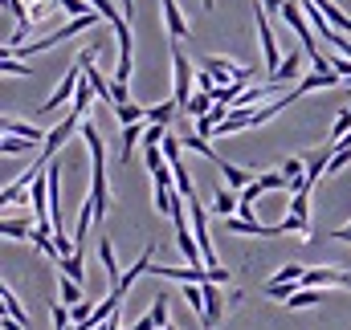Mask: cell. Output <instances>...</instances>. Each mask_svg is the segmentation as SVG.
I'll list each match as a JSON object with an SVG mask.
<instances>
[{
    "instance_id": "cell-1",
    "label": "cell",
    "mask_w": 351,
    "mask_h": 330,
    "mask_svg": "<svg viewBox=\"0 0 351 330\" xmlns=\"http://www.w3.org/2000/svg\"><path fill=\"white\" fill-rule=\"evenodd\" d=\"M192 82H196V70L188 66V58H184V49L172 41V98L180 102V110L192 102Z\"/></svg>"
},
{
    "instance_id": "cell-2",
    "label": "cell",
    "mask_w": 351,
    "mask_h": 330,
    "mask_svg": "<svg viewBox=\"0 0 351 330\" xmlns=\"http://www.w3.org/2000/svg\"><path fill=\"white\" fill-rule=\"evenodd\" d=\"M204 70L217 78V86H233V82L250 86V78H254V70H250V66H241V62H233V58H225V53L204 58Z\"/></svg>"
},
{
    "instance_id": "cell-3",
    "label": "cell",
    "mask_w": 351,
    "mask_h": 330,
    "mask_svg": "<svg viewBox=\"0 0 351 330\" xmlns=\"http://www.w3.org/2000/svg\"><path fill=\"white\" fill-rule=\"evenodd\" d=\"M188 212H192V233H196V245L204 253V265H208V269H221L217 249H213V237H208V208H204L200 200H188Z\"/></svg>"
},
{
    "instance_id": "cell-4",
    "label": "cell",
    "mask_w": 351,
    "mask_h": 330,
    "mask_svg": "<svg viewBox=\"0 0 351 330\" xmlns=\"http://www.w3.org/2000/svg\"><path fill=\"white\" fill-rule=\"evenodd\" d=\"M254 21H258V37H262V58H265V70H269V78L282 70V49H278V37H274V29H269V12H265L262 4H258V12H254Z\"/></svg>"
},
{
    "instance_id": "cell-5",
    "label": "cell",
    "mask_w": 351,
    "mask_h": 330,
    "mask_svg": "<svg viewBox=\"0 0 351 330\" xmlns=\"http://www.w3.org/2000/svg\"><path fill=\"white\" fill-rule=\"evenodd\" d=\"M82 74H86V70H82V66L74 62V66L66 70V78L58 82V90H53V94H49V98L41 102V114H53V110H58V106H62L66 98H74V94H78V86H82Z\"/></svg>"
},
{
    "instance_id": "cell-6",
    "label": "cell",
    "mask_w": 351,
    "mask_h": 330,
    "mask_svg": "<svg viewBox=\"0 0 351 330\" xmlns=\"http://www.w3.org/2000/svg\"><path fill=\"white\" fill-rule=\"evenodd\" d=\"M160 8H164V25H168V37H172V41H184V37L192 33V25H188L184 8H180L176 0H160Z\"/></svg>"
},
{
    "instance_id": "cell-7",
    "label": "cell",
    "mask_w": 351,
    "mask_h": 330,
    "mask_svg": "<svg viewBox=\"0 0 351 330\" xmlns=\"http://www.w3.org/2000/svg\"><path fill=\"white\" fill-rule=\"evenodd\" d=\"M237 208H241V192H233V188H221V183H217L208 212H217L221 220H229V216H237Z\"/></svg>"
},
{
    "instance_id": "cell-8",
    "label": "cell",
    "mask_w": 351,
    "mask_h": 330,
    "mask_svg": "<svg viewBox=\"0 0 351 330\" xmlns=\"http://www.w3.org/2000/svg\"><path fill=\"white\" fill-rule=\"evenodd\" d=\"M339 82H343V78H339L335 70H327V74H323V70H315V74H306L302 82L294 86L290 94H294V98H302V94H311V90H327V86H339Z\"/></svg>"
},
{
    "instance_id": "cell-9",
    "label": "cell",
    "mask_w": 351,
    "mask_h": 330,
    "mask_svg": "<svg viewBox=\"0 0 351 330\" xmlns=\"http://www.w3.org/2000/svg\"><path fill=\"white\" fill-rule=\"evenodd\" d=\"M217 167H221V175H225V183H229V188H237V192H245V188H250V183L258 179L254 171H245V167H237V164H225V160H221Z\"/></svg>"
},
{
    "instance_id": "cell-10",
    "label": "cell",
    "mask_w": 351,
    "mask_h": 330,
    "mask_svg": "<svg viewBox=\"0 0 351 330\" xmlns=\"http://www.w3.org/2000/svg\"><path fill=\"white\" fill-rule=\"evenodd\" d=\"M0 229H4V237H8V241H33V233H37L29 216H25V220H16V216H4V225H0Z\"/></svg>"
},
{
    "instance_id": "cell-11",
    "label": "cell",
    "mask_w": 351,
    "mask_h": 330,
    "mask_svg": "<svg viewBox=\"0 0 351 330\" xmlns=\"http://www.w3.org/2000/svg\"><path fill=\"white\" fill-rule=\"evenodd\" d=\"M298 66H302V53H298V49H290V53H286V62H282V70H278V74H274L269 82H278V86H286V82H302V78H298Z\"/></svg>"
},
{
    "instance_id": "cell-12",
    "label": "cell",
    "mask_w": 351,
    "mask_h": 330,
    "mask_svg": "<svg viewBox=\"0 0 351 330\" xmlns=\"http://www.w3.org/2000/svg\"><path fill=\"white\" fill-rule=\"evenodd\" d=\"M176 114H184L176 98H168V102H160V106H147V123H156V127H168V123H172Z\"/></svg>"
},
{
    "instance_id": "cell-13",
    "label": "cell",
    "mask_w": 351,
    "mask_h": 330,
    "mask_svg": "<svg viewBox=\"0 0 351 330\" xmlns=\"http://www.w3.org/2000/svg\"><path fill=\"white\" fill-rule=\"evenodd\" d=\"M98 257H102V269H106V277H110V290L123 281V273H119V261H114V245L110 241H102L98 245Z\"/></svg>"
},
{
    "instance_id": "cell-14",
    "label": "cell",
    "mask_w": 351,
    "mask_h": 330,
    "mask_svg": "<svg viewBox=\"0 0 351 330\" xmlns=\"http://www.w3.org/2000/svg\"><path fill=\"white\" fill-rule=\"evenodd\" d=\"M143 135H147V127H143V123H135V127H123V147H119V155H123V164L131 160V151H135V143H143Z\"/></svg>"
},
{
    "instance_id": "cell-15",
    "label": "cell",
    "mask_w": 351,
    "mask_h": 330,
    "mask_svg": "<svg viewBox=\"0 0 351 330\" xmlns=\"http://www.w3.org/2000/svg\"><path fill=\"white\" fill-rule=\"evenodd\" d=\"M0 302H4V314H8L12 322H25V327H29V314H25V306L16 302V294H12L8 285H0Z\"/></svg>"
},
{
    "instance_id": "cell-16",
    "label": "cell",
    "mask_w": 351,
    "mask_h": 330,
    "mask_svg": "<svg viewBox=\"0 0 351 330\" xmlns=\"http://www.w3.org/2000/svg\"><path fill=\"white\" fill-rule=\"evenodd\" d=\"M114 118H119V127H135V123H143V118H147V106L127 102V106H119V110H114Z\"/></svg>"
},
{
    "instance_id": "cell-17",
    "label": "cell",
    "mask_w": 351,
    "mask_h": 330,
    "mask_svg": "<svg viewBox=\"0 0 351 330\" xmlns=\"http://www.w3.org/2000/svg\"><path fill=\"white\" fill-rule=\"evenodd\" d=\"M82 261H86V253H74V257H62V261H58V269H62L66 277L82 281V277H86V265H82Z\"/></svg>"
},
{
    "instance_id": "cell-18",
    "label": "cell",
    "mask_w": 351,
    "mask_h": 330,
    "mask_svg": "<svg viewBox=\"0 0 351 330\" xmlns=\"http://www.w3.org/2000/svg\"><path fill=\"white\" fill-rule=\"evenodd\" d=\"M58 294H62V302H66V306H78V302H86V298H82V285H78L74 277H66V273H62V281H58Z\"/></svg>"
},
{
    "instance_id": "cell-19",
    "label": "cell",
    "mask_w": 351,
    "mask_h": 330,
    "mask_svg": "<svg viewBox=\"0 0 351 330\" xmlns=\"http://www.w3.org/2000/svg\"><path fill=\"white\" fill-rule=\"evenodd\" d=\"M49 314H53V330H66V327H74V310L62 302V298H53L49 302Z\"/></svg>"
},
{
    "instance_id": "cell-20",
    "label": "cell",
    "mask_w": 351,
    "mask_h": 330,
    "mask_svg": "<svg viewBox=\"0 0 351 330\" xmlns=\"http://www.w3.org/2000/svg\"><path fill=\"white\" fill-rule=\"evenodd\" d=\"M213 94H192V102L184 106V114H192V118H204V114H213Z\"/></svg>"
},
{
    "instance_id": "cell-21",
    "label": "cell",
    "mask_w": 351,
    "mask_h": 330,
    "mask_svg": "<svg viewBox=\"0 0 351 330\" xmlns=\"http://www.w3.org/2000/svg\"><path fill=\"white\" fill-rule=\"evenodd\" d=\"M180 143H184L188 151H196V155H204V160H213V164H221V160H217V151L208 147V139H200V135H188V131H184V139H180Z\"/></svg>"
},
{
    "instance_id": "cell-22",
    "label": "cell",
    "mask_w": 351,
    "mask_h": 330,
    "mask_svg": "<svg viewBox=\"0 0 351 330\" xmlns=\"http://www.w3.org/2000/svg\"><path fill=\"white\" fill-rule=\"evenodd\" d=\"M25 4H29V16H33V25H37V21H49V16H53V8L62 12V4H58V0H25Z\"/></svg>"
},
{
    "instance_id": "cell-23",
    "label": "cell",
    "mask_w": 351,
    "mask_h": 330,
    "mask_svg": "<svg viewBox=\"0 0 351 330\" xmlns=\"http://www.w3.org/2000/svg\"><path fill=\"white\" fill-rule=\"evenodd\" d=\"M147 314H152V322H156V330L172 327V322H168V294H156V298H152V310H147Z\"/></svg>"
},
{
    "instance_id": "cell-24",
    "label": "cell",
    "mask_w": 351,
    "mask_h": 330,
    "mask_svg": "<svg viewBox=\"0 0 351 330\" xmlns=\"http://www.w3.org/2000/svg\"><path fill=\"white\" fill-rule=\"evenodd\" d=\"M90 98H94V86H90L86 74H82V86H78V94H74V106H70V110H74V114H86V110H90Z\"/></svg>"
},
{
    "instance_id": "cell-25",
    "label": "cell",
    "mask_w": 351,
    "mask_h": 330,
    "mask_svg": "<svg viewBox=\"0 0 351 330\" xmlns=\"http://www.w3.org/2000/svg\"><path fill=\"white\" fill-rule=\"evenodd\" d=\"M184 302L196 310V318H204V285H184Z\"/></svg>"
},
{
    "instance_id": "cell-26",
    "label": "cell",
    "mask_w": 351,
    "mask_h": 330,
    "mask_svg": "<svg viewBox=\"0 0 351 330\" xmlns=\"http://www.w3.org/2000/svg\"><path fill=\"white\" fill-rule=\"evenodd\" d=\"M319 298H323L319 290H298V294H294V298L286 302V310H306V306H315Z\"/></svg>"
},
{
    "instance_id": "cell-27",
    "label": "cell",
    "mask_w": 351,
    "mask_h": 330,
    "mask_svg": "<svg viewBox=\"0 0 351 330\" xmlns=\"http://www.w3.org/2000/svg\"><path fill=\"white\" fill-rule=\"evenodd\" d=\"M90 8H94V12H102V21H110V29L127 21V16H119V8H114L110 0H90Z\"/></svg>"
},
{
    "instance_id": "cell-28",
    "label": "cell",
    "mask_w": 351,
    "mask_h": 330,
    "mask_svg": "<svg viewBox=\"0 0 351 330\" xmlns=\"http://www.w3.org/2000/svg\"><path fill=\"white\" fill-rule=\"evenodd\" d=\"M0 74H4V78H29L33 70H29L25 62H16V58H4V62H0Z\"/></svg>"
},
{
    "instance_id": "cell-29",
    "label": "cell",
    "mask_w": 351,
    "mask_h": 330,
    "mask_svg": "<svg viewBox=\"0 0 351 330\" xmlns=\"http://www.w3.org/2000/svg\"><path fill=\"white\" fill-rule=\"evenodd\" d=\"M290 216H302V220H311V192H298V196H290Z\"/></svg>"
},
{
    "instance_id": "cell-30",
    "label": "cell",
    "mask_w": 351,
    "mask_h": 330,
    "mask_svg": "<svg viewBox=\"0 0 351 330\" xmlns=\"http://www.w3.org/2000/svg\"><path fill=\"white\" fill-rule=\"evenodd\" d=\"M0 151H4V155H21V151H33V143H25V139H16V135H4Z\"/></svg>"
},
{
    "instance_id": "cell-31",
    "label": "cell",
    "mask_w": 351,
    "mask_h": 330,
    "mask_svg": "<svg viewBox=\"0 0 351 330\" xmlns=\"http://www.w3.org/2000/svg\"><path fill=\"white\" fill-rule=\"evenodd\" d=\"M62 4V12H70V16H90L94 8H90V0H58Z\"/></svg>"
},
{
    "instance_id": "cell-32",
    "label": "cell",
    "mask_w": 351,
    "mask_h": 330,
    "mask_svg": "<svg viewBox=\"0 0 351 330\" xmlns=\"http://www.w3.org/2000/svg\"><path fill=\"white\" fill-rule=\"evenodd\" d=\"M302 273H306L302 265H282V269L274 273V281H302Z\"/></svg>"
},
{
    "instance_id": "cell-33",
    "label": "cell",
    "mask_w": 351,
    "mask_h": 330,
    "mask_svg": "<svg viewBox=\"0 0 351 330\" xmlns=\"http://www.w3.org/2000/svg\"><path fill=\"white\" fill-rule=\"evenodd\" d=\"M327 62H331V70H335L339 78H348V82H351V58H343V53H331Z\"/></svg>"
},
{
    "instance_id": "cell-34",
    "label": "cell",
    "mask_w": 351,
    "mask_h": 330,
    "mask_svg": "<svg viewBox=\"0 0 351 330\" xmlns=\"http://www.w3.org/2000/svg\"><path fill=\"white\" fill-rule=\"evenodd\" d=\"M262 196H265L262 179H254V183H250V188H245V192H241V204H250V208H254V204H258V200H262Z\"/></svg>"
},
{
    "instance_id": "cell-35",
    "label": "cell",
    "mask_w": 351,
    "mask_h": 330,
    "mask_svg": "<svg viewBox=\"0 0 351 330\" xmlns=\"http://www.w3.org/2000/svg\"><path fill=\"white\" fill-rule=\"evenodd\" d=\"M265 12H274V16H282V8H286V0H258Z\"/></svg>"
},
{
    "instance_id": "cell-36",
    "label": "cell",
    "mask_w": 351,
    "mask_h": 330,
    "mask_svg": "<svg viewBox=\"0 0 351 330\" xmlns=\"http://www.w3.org/2000/svg\"><path fill=\"white\" fill-rule=\"evenodd\" d=\"M4 330H21V322H12V318H4Z\"/></svg>"
},
{
    "instance_id": "cell-37",
    "label": "cell",
    "mask_w": 351,
    "mask_h": 330,
    "mask_svg": "<svg viewBox=\"0 0 351 330\" xmlns=\"http://www.w3.org/2000/svg\"><path fill=\"white\" fill-rule=\"evenodd\" d=\"M204 8H217V0H204Z\"/></svg>"
},
{
    "instance_id": "cell-38",
    "label": "cell",
    "mask_w": 351,
    "mask_h": 330,
    "mask_svg": "<svg viewBox=\"0 0 351 330\" xmlns=\"http://www.w3.org/2000/svg\"><path fill=\"white\" fill-rule=\"evenodd\" d=\"M164 330H176V327H164Z\"/></svg>"
}]
</instances>
